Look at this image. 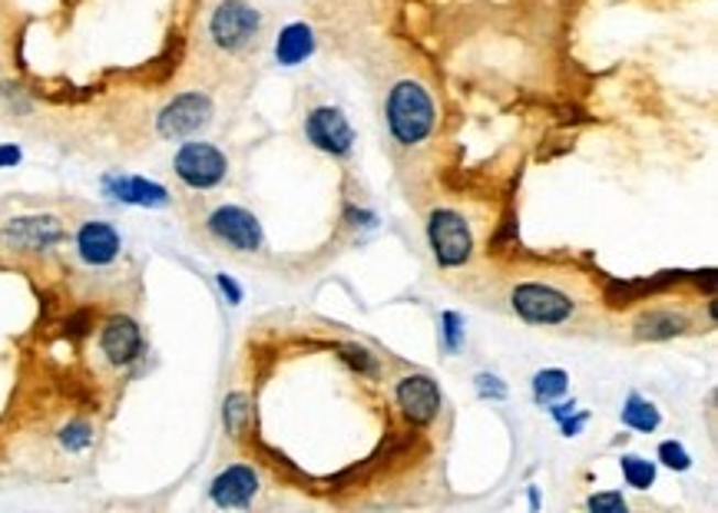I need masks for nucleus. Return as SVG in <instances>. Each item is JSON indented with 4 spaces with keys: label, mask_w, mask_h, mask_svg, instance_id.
<instances>
[{
    "label": "nucleus",
    "mask_w": 718,
    "mask_h": 513,
    "mask_svg": "<svg viewBox=\"0 0 718 513\" xmlns=\"http://www.w3.org/2000/svg\"><path fill=\"white\" fill-rule=\"evenodd\" d=\"M622 477L632 490H649L655 483V463L645 460V457H635V454H625L622 460Z\"/></svg>",
    "instance_id": "6ab92c4d"
},
{
    "label": "nucleus",
    "mask_w": 718,
    "mask_h": 513,
    "mask_svg": "<svg viewBox=\"0 0 718 513\" xmlns=\"http://www.w3.org/2000/svg\"><path fill=\"white\" fill-rule=\"evenodd\" d=\"M259 493V473L249 463H232L213 480V503L219 506H249Z\"/></svg>",
    "instance_id": "4468645a"
},
{
    "label": "nucleus",
    "mask_w": 718,
    "mask_h": 513,
    "mask_svg": "<svg viewBox=\"0 0 718 513\" xmlns=\"http://www.w3.org/2000/svg\"><path fill=\"white\" fill-rule=\"evenodd\" d=\"M305 137L315 150L328 156H348L355 146V130L338 107H315L305 117Z\"/></svg>",
    "instance_id": "1a4fd4ad"
},
{
    "label": "nucleus",
    "mask_w": 718,
    "mask_h": 513,
    "mask_svg": "<svg viewBox=\"0 0 718 513\" xmlns=\"http://www.w3.org/2000/svg\"><path fill=\"white\" fill-rule=\"evenodd\" d=\"M632 331L642 341H665V338L685 335L688 331V318L682 312H672V308H652V312H642L635 318Z\"/></svg>",
    "instance_id": "dca6fc26"
},
{
    "label": "nucleus",
    "mask_w": 718,
    "mask_h": 513,
    "mask_svg": "<svg viewBox=\"0 0 718 513\" xmlns=\"http://www.w3.org/2000/svg\"><path fill=\"white\" fill-rule=\"evenodd\" d=\"M120 249H123V239L117 232V226L110 222H84L77 229V255L94 265V269H104V265H113L120 259Z\"/></svg>",
    "instance_id": "f8f14e48"
},
{
    "label": "nucleus",
    "mask_w": 718,
    "mask_h": 513,
    "mask_svg": "<svg viewBox=\"0 0 718 513\" xmlns=\"http://www.w3.org/2000/svg\"><path fill=\"white\" fill-rule=\"evenodd\" d=\"M206 226H209L213 239H219L232 252H259L265 242L262 222L255 219V212H249L242 206H219Z\"/></svg>",
    "instance_id": "0eeeda50"
},
{
    "label": "nucleus",
    "mask_w": 718,
    "mask_h": 513,
    "mask_svg": "<svg viewBox=\"0 0 718 513\" xmlns=\"http://www.w3.org/2000/svg\"><path fill=\"white\" fill-rule=\"evenodd\" d=\"M589 510H596V513H625V500H622V493H596V496H589Z\"/></svg>",
    "instance_id": "393cba45"
},
{
    "label": "nucleus",
    "mask_w": 718,
    "mask_h": 513,
    "mask_svg": "<svg viewBox=\"0 0 718 513\" xmlns=\"http://www.w3.org/2000/svg\"><path fill=\"white\" fill-rule=\"evenodd\" d=\"M566 388H569V378H566V371H559V368H546V371H540V374L533 378V394H536L540 401H553V397H559Z\"/></svg>",
    "instance_id": "aec40b11"
},
{
    "label": "nucleus",
    "mask_w": 718,
    "mask_h": 513,
    "mask_svg": "<svg viewBox=\"0 0 718 513\" xmlns=\"http://www.w3.org/2000/svg\"><path fill=\"white\" fill-rule=\"evenodd\" d=\"M659 421H662V414H659V407L652 401H645L642 394L625 397V407H622V424L625 427H632L639 434H649V430L659 427Z\"/></svg>",
    "instance_id": "f3484780"
},
{
    "label": "nucleus",
    "mask_w": 718,
    "mask_h": 513,
    "mask_svg": "<svg viewBox=\"0 0 718 513\" xmlns=\"http://www.w3.org/2000/svg\"><path fill=\"white\" fill-rule=\"evenodd\" d=\"M61 444H64L67 450L80 454V450H87V447L94 444V427H90L87 421H74V424H67V427L61 430Z\"/></svg>",
    "instance_id": "412c9836"
},
{
    "label": "nucleus",
    "mask_w": 718,
    "mask_h": 513,
    "mask_svg": "<svg viewBox=\"0 0 718 513\" xmlns=\"http://www.w3.org/2000/svg\"><path fill=\"white\" fill-rule=\"evenodd\" d=\"M100 348H104L110 364H117V368L133 364L143 354V331H140L137 318H130V315L107 318V325L100 331Z\"/></svg>",
    "instance_id": "9b49d317"
},
{
    "label": "nucleus",
    "mask_w": 718,
    "mask_h": 513,
    "mask_svg": "<svg viewBox=\"0 0 718 513\" xmlns=\"http://www.w3.org/2000/svg\"><path fill=\"white\" fill-rule=\"evenodd\" d=\"M222 421H226L229 437H246V430L252 424V401H249V394L232 391L226 397V404H222Z\"/></svg>",
    "instance_id": "a211bd4d"
},
{
    "label": "nucleus",
    "mask_w": 718,
    "mask_h": 513,
    "mask_svg": "<svg viewBox=\"0 0 718 513\" xmlns=\"http://www.w3.org/2000/svg\"><path fill=\"white\" fill-rule=\"evenodd\" d=\"M510 305L530 325H563L576 312V302L569 295H563L559 288L543 285V282H523V285H516L510 292Z\"/></svg>",
    "instance_id": "39448f33"
},
{
    "label": "nucleus",
    "mask_w": 718,
    "mask_h": 513,
    "mask_svg": "<svg viewBox=\"0 0 718 513\" xmlns=\"http://www.w3.org/2000/svg\"><path fill=\"white\" fill-rule=\"evenodd\" d=\"M64 242V222L57 216H21L0 229V245L11 252H47Z\"/></svg>",
    "instance_id": "6e6552de"
},
{
    "label": "nucleus",
    "mask_w": 718,
    "mask_h": 513,
    "mask_svg": "<svg viewBox=\"0 0 718 513\" xmlns=\"http://www.w3.org/2000/svg\"><path fill=\"white\" fill-rule=\"evenodd\" d=\"M24 160V153L18 150V146H0V170H8V166H18Z\"/></svg>",
    "instance_id": "bb28decb"
},
{
    "label": "nucleus",
    "mask_w": 718,
    "mask_h": 513,
    "mask_svg": "<svg viewBox=\"0 0 718 513\" xmlns=\"http://www.w3.org/2000/svg\"><path fill=\"white\" fill-rule=\"evenodd\" d=\"M262 24V11H255L249 0H222L209 14V41L226 54H242L259 41Z\"/></svg>",
    "instance_id": "f03ea898"
},
{
    "label": "nucleus",
    "mask_w": 718,
    "mask_h": 513,
    "mask_svg": "<svg viewBox=\"0 0 718 513\" xmlns=\"http://www.w3.org/2000/svg\"><path fill=\"white\" fill-rule=\"evenodd\" d=\"M427 239L431 252L444 269H460L474 255V236L460 212L454 209H434L427 219Z\"/></svg>",
    "instance_id": "20e7f679"
},
{
    "label": "nucleus",
    "mask_w": 718,
    "mask_h": 513,
    "mask_svg": "<svg viewBox=\"0 0 718 513\" xmlns=\"http://www.w3.org/2000/svg\"><path fill=\"white\" fill-rule=\"evenodd\" d=\"M394 397H398V407L404 411V417L414 421V424H431L437 417V411H440V388L427 374L401 378L398 388H394Z\"/></svg>",
    "instance_id": "9d476101"
},
{
    "label": "nucleus",
    "mask_w": 718,
    "mask_h": 513,
    "mask_svg": "<svg viewBox=\"0 0 718 513\" xmlns=\"http://www.w3.org/2000/svg\"><path fill=\"white\" fill-rule=\"evenodd\" d=\"M388 130L391 137L401 143V146H417L424 143L431 133H434V123H437V110H434V100L427 94L424 84L417 80H401L391 87L388 94Z\"/></svg>",
    "instance_id": "f257e3e1"
},
{
    "label": "nucleus",
    "mask_w": 718,
    "mask_h": 513,
    "mask_svg": "<svg viewBox=\"0 0 718 513\" xmlns=\"http://www.w3.org/2000/svg\"><path fill=\"white\" fill-rule=\"evenodd\" d=\"M219 288L229 295V302H232V305H239V302H242V288H239V285L229 279V275H219Z\"/></svg>",
    "instance_id": "cd10ccee"
},
{
    "label": "nucleus",
    "mask_w": 718,
    "mask_h": 513,
    "mask_svg": "<svg viewBox=\"0 0 718 513\" xmlns=\"http://www.w3.org/2000/svg\"><path fill=\"white\" fill-rule=\"evenodd\" d=\"M341 351H345V361L355 364L358 371H365V374H374V371H378L374 358H371L365 348H358V345H341Z\"/></svg>",
    "instance_id": "b1692460"
},
{
    "label": "nucleus",
    "mask_w": 718,
    "mask_h": 513,
    "mask_svg": "<svg viewBox=\"0 0 718 513\" xmlns=\"http://www.w3.org/2000/svg\"><path fill=\"white\" fill-rule=\"evenodd\" d=\"M104 193L123 206H140V209H163L170 206L166 186L143 179V176H104Z\"/></svg>",
    "instance_id": "ddd939ff"
},
{
    "label": "nucleus",
    "mask_w": 718,
    "mask_h": 513,
    "mask_svg": "<svg viewBox=\"0 0 718 513\" xmlns=\"http://www.w3.org/2000/svg\"><path fill=\"white\" fill-rule=\"evenodd\" d=\"M659 460L665 467H672V470H688L692 467V457H688V450L678 440H662L659 444Z\"/></svg>",
    "instance_id": "4be33fe9"
},
{
    "label": "nucleus",
    "mask_w": 718,
    "mask_h": 513,
    "mask_svg": "<svg viewBox=\"0 0 718 513\" xmlns=\"http://www.w3.org/2000/svg\"><path fill=\"white\" fill-rule=\"evenodd\" d=\"M173 170L189 189H216L229 176V160L213 143H183L173 156Z\"/></svg>",
    "instance_id": "423d86ee"
},
{
    "label": "nucleus",
    "mask_w": 718,
    "mask_h": 513,
    "mask_svg": "<svg viewBox=\"0 0 718 513\" xmlns=\"http://www.w3.org/2000/svg\"><path fill=\"white\" fill-rule=\"evenodd\" d=\"M318 47V37L312 31V24L305 21H292L282 28L279 41H275V64L279 67H302Z\"/></svg>",
    "instance_id": "2eb2a0df"
},
{
    "label": "nucleus",
    "mask_w": 718,
    "mask_h": 513,
    "mask_svg": "<svg viewBox=\"0 0 718 513\" xmlns=\"http://www.w3.org/2000/svg\"><path fill=\"white\" fill-rule=\"evenodd\" d=\"M477 391L483 397H493V401H503L507 397V384L493 374H477Z\"/></svg>",
    "instance_id": "a878e982"
},
{
    "label": "nucleus",
    "mask_w": 718,
    "mask_h": 513,
    "mask_svg": "<svg viewBox=\"0 0 718 513\" xmlns=\"http://www.w3.org/2000/svg\"><path fill=\"white\" fill-rule=\"evenodd\" d=\"M444 338H447V351H457L464 345V318L457 312L444 315Z\"/></svg>",
    "instance_id": "5701e85b"
},
{
    "label": "nucleus",
    "mask_w": 718,
    "mask_h": 513,
    "mask_svg": "<svg viewBox=\"0 0 718 513\" xmlns=\"http://www.w3.org/2000/svg\"><path fill=\"white\" fill-rule=\"evenodd\" d=\"M213 113H216V107H213L209 94L186 90V94L173 97V100L160 110V117H156V133H160L163 140H173V143L193 140L196 133H203V130L213 123Z\"/></svg>",
    "instance_id": "7ed1b4c3"
}]
</instances>
